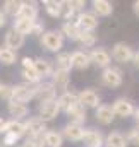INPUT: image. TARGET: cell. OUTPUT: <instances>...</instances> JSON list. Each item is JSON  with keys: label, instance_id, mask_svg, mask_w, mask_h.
I'll use <instances>...</instances> for the list:
<instances>
[{"label": "cell", "instance_id": "obj_1", "mask_svg": "<svg viewBox=\"0 0 139 147\" xmlns=\"http://www.w3.org/2000/svg\"><path fill=\"white\" fill-rule=\"evenodd\" d=\"M40 45L41 48H45L46 51L52 53H60V50L64 48V34L60 33V29H50L45 31L43 36L40 38Z\"/></svg>", "mask_w": 139, "mask_h": 147}, {"label": "cell", "instance_id": "obj_2", "mask_svg": "<svg viewBox=\"0 0 139 147\" xmlns=\"http://www.w3.org/2000/svg\"><path fill=\"white\" fill-rule=\"evenodd\" d=\"M35 99V86L28 82H19L12 86V101L28 105L29 101Z\"/></svg>", "mask_w": 139, "mask_h": 147}, {"label": "cell", "instance_id": "obj_3", "mask_svg": "<svg viewBox=\"0 0 139 147\" xmlns=\"http://www.w3.org/2000/svg\"><path fill=\"white\" fill-rule=\"evenodd\" d=\"M134 53L136 51L127 43H122V41L115 43L113 48H112V58L117 63H129V62H132L134 60Z\"/></svg>", "mask_w": 139, "mask_h": 147}, {"label": "cell", "instance_id": "obj_4", "mask_svg": "<svg viewBox=\"0 0 139 147\" xmlns=\"http://www.w3.org/2000/svg\"><path fill=\"white\" fill-rule=\"evenodd\" d=\"M21 75H22L24 82H28V84L36 86V84L41 82V79H40V75H38V72H36V69H35V58L24 57L21 60Z\"/></svg>", "mask_w": 139, "mask_h": 147}, {"label": "cell", "instance_id": "obj_5", "mask_svg": "<svg viewBox=\"0 0 139 147\" xmlns=\"http://www.w3.org/2000/svg\"><path fill=\"white\" fill-rule=\"evenodd\" d=\"M100 80H102V84H103L105 87H108V89H117V87L122 86L124 77H122V72H120L119 69H115V67H108V69L102 70Z\"/></svg>", "mask_w": 139, "mask_h": 147}, {"label": "cell", "instance_id": "obj_6", "mask_svg": "<svg viewBox=\"0 0 139 147\" xmlns=\"http://www.w3.org/2000/svg\"><path fill=\"white\" fill-rule=\"evenodd\" d=\"M24 125H26V137H40L48 132L46 121L41 120L40 116H28Z\"/></svg>", "mask_w": 139, "mask_h": 147}, {"label": "cell", "instance_id": "obj_7", "mask_svg": "<svg viewBox=\"0 0 139 147\" xmlns=\"http://www.w3.org/2000/svg\"><path fill=\"white\" fill-rule=\"evenodd\" d=\"M35 99L40 101V103L53 101V99H57V89L52 86V82L41 80L40 84L35 86Z\"/></svg>", "mask_w": 139, "mask_h": 147}, {"label": "cell", "instance_id": "obj_8", "mask_svg": "<svg viewBox=\"0 0 139 147\" xmlns=\"http://www.w3.org/2000/svg\"><path fill=\"white\" fill-rule=\"evenodd\" d=\"M77 98H79V105L84 106L86 110L88 108H98L102 105V96L95 91V89H82L77 92Z\"/></svg>", "mask_w": 139, "mask_h": 147}, {"label": "cell", "instance_id": "obj_9", "mask_svg": "<svg viewBox=\"0 0 139 147\" xmlns=\"http://www.w3.org/2000/svg\"><path fill=\"white\" fill-rule=\"evenodd\" d=\"M112 106H113V111H115V115H117L119 118H131V116H134V113H136L134 103H132L131 99H127V98H117V99L112 103Z\"/></svg>", "mask_w": 139, "mask_h": 147}, {"label": "cell", "instance_id": "obj_10", "mask_svg": "<svg viewBox=\"0 0 139 147\" xmlns=\"http://www.w3.org/2000/svg\"><path fill=\"white\" fill-rule=\"evenodd\" d=\"M89 57H91V63H95L96 67H100V69H108V67H112L110 63H112V53L106 50V48H102V46H98V48H93L91 51H89Z\"/></svg>", "mask_w": 139, "mask_h": 147}, {"label": "cell", "instance_id": "obj_11", "mask_svg": "<svg viewBox=\"0 0 139 147\" xmlns=\"http://www.w3.org/2000/svg\"><path fill=\"white\" fill-rule=\"evenodd\" d=\"M59 113H60V108H59L57 99L46 101V103H40V105H38V116H40L41 120H45L46 123L52 121V120H55V118L59 116Z\"/></svg>", "mask_w": 139, "mask_h": 147}, {"label": "cell", "instance_id": "obj_12", "mask_svg": "<svg viewBox=\"0 0 139 147\" xmlns=\"http://www.w3.org/2000/svg\"><path fill=\"white\" fill-rule=\"evenodd\" d=\"M77 24H79V28H81L82 31L95 33V29L100 26V19H98V16H96L93 10H84V12H81Z\"/></svg>", "mask_w": 139, "mask_h": 147}, {"label": "cell", "instance_id": "obj_13", "mask_svg": "<svg viewBox=\"0 0 139 147\" xmlns=\"http://www.w3.org/2000/svg\"><path fill=\"white\" fill-rule=\"evenodd\" d=\"M62 135L65 140H70V142H82L84 139V132L86 128L81 127V125H76V123H67L62 127Z\"/></svg>", "mask_w": 139, "mask_h": 147}, {"label": "cell", "instance_id": "obj_14", "mask_svg": "<svg viewBox=\"0 0 139 147\" xmlns=\"http://www.w3.org/2000/svg\"><path fill=\"white\" fill-rule=\"evenodd\" d=\"M115 118H117V115H115V111H113V106H112V105L102 103V105L96 108L95 120H96L100 125H110V123H113Z\"/></svg>", "mask_w": 139, "mask_h": 147}, {"label": "cell", "instance_id": "obj_15", "mask_svg": "<svg viewBox=\"0 0 139 147\" xmlns=\"http://www.w3.org/2000/svg\"><path fill=\"white\" fill-rule=\"evenodd\" d=\"M57 103H59V108H60V111L69 113L72 108H76V106L79 105L77 92H74V91H65V92H62V94L57 98Z\"/></svg>", "mask_w": 139, "mask_h": 147}, {"label": "cell", "instance_id": "obj_16", "mask_svg": "<svg viewBox=\"0 0 139 147\" xmlns=\"http://www.w3.org/2000/svg\"><path fill=\"white\" fill-rule=\"evenodd\" d=\"M24 43H26V36L19 34V33L14 31V29H9V31L5 33V36H3V45H5V48H9V50H12V51L21 50V48L24 46Z\"/></svg>", "mask_w": 139, "mask_h": 147}, {"label": "cell", "instance_id": "obj_17", "mask_svg": "<svg viewBox=\"0 0 139 147\" xmlns=\"http://www.w3.org/2000/svg\"><path fill=\"white\" fill-rule=\"evenodd\" d=\"M70 57H72V69L86 70L91 65V57H89V51L86 50H76L70 53Z\"/></svg>", "mask_w": 139, "mask_h": 147}, {"label": "cell", "instance_id": "obj_18", "mask_svg": "<svg viewBox=\"0 0 139 147\" xmlns=\"http://www.w3.org/2000/svg\"><path fill=\"white\" fill-rule=\"evenodd\" d=\"M52 86L62 92L69 91V84H70V72H64V70H55L53 75H52Z\"/></svg>", "mask_w": 139, "mask_h": 147}, {"label": "cell", "instance_id": "obj_19", "mask_svg": "<svg viewBox=\"0 0 139 147\" xmlns=\"http://www.w3.org/2000/svg\"><path fill=\"white\" fill-rule=\"evenodd\" d=\"M35 69H36V72H38V75H40L41 80H43L45 77H52L53 72H55V65H53V62L48 60V58H43V57L35 58Z\"/></svg>", "mask_w": 139, "mask_h": 147}, {"label": "cell", "instance_id": "obj_20", "mask_svg": "<svg viewBox=\"0 0 139 147\" xmlns=\"http://www.w3.org/2000/svg\"><path fill=\"white\" fill-rule=\"evenodd\" d=\"M86 147H103L105 146V137L103 134L96 128H86L84 139H82Z\"/></svg>", "mask_w": 139, "mask_h": 147}, {"label": "cell", "instance_id": "obj_21", "mask_svg": "<svg viewBox=\"0 0 139 147\" xmlns=\"http://www.w3.org/2000/svg\"><path fill=\"white\" fill-rule=\"evenodd\" d=\"M7 111H9V115L12 116V120H21V121H22V118H26V116L29 115V108H28V105L17 103V101H10V103H7Z\"/></svg>", "mask_w": 139, "mask_h": 147}, {"label": "cell", "instance_id": "obj_22", "mask_svg": "<svg viewBox=\"0 0 139 147\" xmlns=\"http://www.w3.org/2000/svg\"><path fill=\"white\" fill-rule=\"evenodd\" d=\"M60 33L64 34V38H67V39H70V41H79L82 29L79 28L77 22H69V21H67V22H62Z\"/></svg>", "mask_w": 139, "mask_h": 147}, {"label": "cell", "instance_id": "obj_23", "mask_svg": "<svg viewBox=\"0 0 139 147\" xmlns=\"http://www.w3.org/2000/svg\"><path fill=\"white\" fill-rule=\"evenodd\" d=\"M36 21H29V19H24V17H16L14 22H12V29L17 31L19 34L22 36H31V31H33V26H35Z\"/></svg>", "mask_w": 139, "mask_h": 147}, {"label": "cell", "instance_id": "obj_24", "mask_svg": "<svg viewBox=\"0 0 139 147\" xmlns=\"http://www.w3.org/2000/svg\"><path fill=\"white\" fill-rule=\"evenodd\" d=\"M127 146H129V142H127L125 135L119 130H113L105 137V147H127Z\"/></svg>", "mask_w": 139, "mask_h": 147}, {"label": "cell", "instance_id": "obj_25", "mask_svg": "<svg viewBox=\"0 0 139 147\" xmlns=\"http://www.w3.org/2000/svg\"><path fill=\"white\" fill-rule=\"evenodd\" d=\"M91 7H93V12L98 17H108V16L113 14V5L108 0H93Z\"/></svg>", "mask_w": 139, "mask_h": 147}, {"label": "cell", "instance_id": "obj_26", "mask_svg": "<svg viewBox=\"0 0 139 147\" xmlns=\"http://www.w3.org/2000/svg\"><path fill=\"white\" fill-rule=\"evenodd\" d=\"M67 115V118H69V123H76V125H81L82 127V123H86V120H88V111L84 106H81V105H77L76 108H72L69 113H65Z\"/></svg>", "mask_w": 139, "mask_h": 147}, {"label": "cell", "instance_id": "obj_27", "mask_svg": "<svg viewBox=\"0 0 139 147\" xmlns=\"http://www.w3.org/2000/svg\"><path fill=\"white\" fill-rule=\"evenodd\" d=\"M53 65H55V70L70 72V69H72V57H70V53H67V51L57 53V57L53 60Z\"/></svg>", "mask_w": 139, "mask_h": 147}, {"label": "cell", "instance_id": "obj_28", "mask_svg": "<svg viewBox=\"0 0 139 147\" xmlns=\"http://www.w3.org/2000/svg\"><path fill=\"white\" fill-rule=\"evenodd\" d=\"M5 134H12V135H17L19 139L26 137V125H24V121H21V120H7Z\"/></svg>", "mask_w": 139, "mask_h": 147}, {"label": "cell", "instance_id": "obj_29", "mask_svg": "<svg viewBox=\"0 0 139 147\" xmlns=\"http://www.w3.org/2000/svg\"><path fill=\"white\" fill-rule=\"evenodd\" d=\"M38 12H40V9H38L36 2H22L19 17L29 19V21H38Z\"/></svg>", "mask_w": 139, "mask_h": 147}, {"label": "cell", "instance_id": "obj_30", "mask_svg": "<svg viewBox=\"0 0 139 147\" xmlns=\"http://www.w3.org/2000/svg\"><path fill=\"white\" fill-rule=\"evenodd\" d=\"M64 135L59 130H48L45 134V147H62L64 146Z\"/></svg>", "mask_w": 139, "mask_h": 147}, {"label": "cell", "instance_id": "obj_31", "mask_svg": "<svg viewBox=\"0 0 139 147\" xmlns=\"http://www.w3.org/2000/svg\"><path fill=\"white\" fill-rule=\"evenodd\" d=\"M21 7H22V2L21 0H5L3 2V12L7 14V16H12L14 19L16 17H19V14H21Z\"/></svg>", "mask_w": 139, "mask_h": 147}, {"label": "cell", "instance_id": "obj_32", "mask_svg": "<svg viewBox=\"0 0 139 147\" xmlns=\"http://www.w3.org/2000/svg\"><path fill=\"white\" fill-rule=\"evenodd\" d=\"M43 9L50 17L60 19V0H43Z\"/></svg>", "mask_w": 139, "mask_h": 147}, {"label": "cell", "instance_id": "obj_33", "mask_svg": "<svg viewBox=\"0 0 139 147\" xmlns=\"http://www.w3.org/2000/svg\"><path fill=\"white\" fill-rule=\"evenodd\" d=\"M17 62V51H12L9 48H0V63L2 65H14Z\"/></svg>", "mask_w": 139, "mask_h": 147}, {"label": "cell", "instance_id": "obj_34", "mask_svg": "<svg viewBox=\"0 0 139 147\" xmlns=\"http://www.w3.org/2000/svg\"><path fill=\"white\" fill-rule=\"evenodd\" d=\"M77 43H81L82 48H93L96 45V34L95 33H89V31H82Z\"/></svg>", "mask_w": 139, "mask_h": 147}, {"label": "cell", "instance_id": "obj_35", "mask_svg": "<svg viewBox=\"0 0 139 147\" xmlns=\"http://www.w3.org/2000/svg\"><path fill=\"white\" fill-rule=\"evenodd\" d=\"M125 139H127L129 146L139 147V127H132V128H129L127 134H125Z\"/></svg>", "mask_w": 139, "mask_h": 147}, {"label": "cell", "instance_id": "obj_36", "mask_svg": "<svg viewBox=\"0 0 139 147\" xmlns=\"http://www.w3.org/2000/svg\"><path fill=\"white\" fill-rule=\"evenodd\" d=\"M22 147H45V135H40V137H26Z\"/></svg>", "mask_w": 139, "mask_h": 147}, {"label": "cell", "instance_id": "obj_37", "mask_svg": "<svg viewBox=\"0 0 139 147\" xmlns=\"http://www.w3.org/2000/svg\"><path fill=\"white\" fill-rule=\"evenodd\" d=\"M0 99L5 101V103H10L12 101V86L3 84V87L0 89Z\"/></svg>", "mask_w": 139, "mask_h": 147}, {"label": "cell", "instance_id": "obj_38", "mask_svg": "<svg viewBox=\"0 0 139 147\" xmlns=\"http://www.w3.org/2000/svg\"><path fill=\"white\" fill-rule=\"evenodd\" d=\"M21 139L17 137V135H12V134H3V137H2V144L5 147H16V144L19 142Z\"/></svg>", "mask_w": 139, "mask_h": 147}, {"label": "cell", "instance_id": "obj_39", "mask_svg": "<svg viewBox=\"0 0 139 147\" xmlns=\"http://www.w3.org/2000/svg\"><path fill=\"white\" fill-rule=\"evenodd\" d=\"M70 7L76 10V12H84V7H86V0H69Z\"/></svg>", "mask_w": 139, "mask_h": 147}, {"label": "cell", "instance_id": "obj_40", "mask_svg": "<svg viewBox=\"0 0 139 147\" xmlns=\"http://www.w3.org/2000/svg\"><path fill=\"white\" fill-rule=\"evenodd\" d=\"M43 33H45V26H43V22L41 21H36L35 26H33V31H31V36H43Z\"/></svg>", "mask_w": 139, "mask_h": 147}, {"label": "cell", "instance_id": "obj_41", "mask_svg": "<svg viewBox=\"0 0 139 147\" xmlns=\"http://www.w3.org/2000/svg\"><path fill=\"white\" fill-rule=\"evenodd\" d=\"M7 24V14L3 12V9H0V28H3Z\"/></svg>", "mask_w": 139, "mask_h": 147}, {"label": "cell", "instance_id": "obj_42", "mask_svg": "<svg viewBox=\"0 0 139 147\" xmlns=\"http://www.w3.org/2000/svg\"><path fill=\"white\" fill-rule=\"evenodd\" d=\"M5 127H7V120L0 116V134H2V135L5 134Z\"/></svg>", "mask_w": 139, "mask_h": 147}, {"label": "cell", "instance_id": "obj_43", "mask_svg": "<svg viewBox=\"0 0 139 147\" xmlns=\"http://www.w3.org/2000/svg\"><path fill=\"white\" fill-rule=\"evenodd\" d=\"M132 10H134V14L139 17V0H136V2L132 3Z\"/></svg>", "mask_w": 139, "mask_h": 147}, {"label": "cell", "instance_id": "obj_44", "mask_svg": "<svg viewBox=\"0 0 139 147\" xmlns=\"http://www.w3.org/2000/svg\"><path fill=\"white\" fill-rule=\"evenodd\" d=\"M132 62H134V65H136V67L139 69V50L136 51V53H134V60H132Z\"/></svg>", "mask_w": 139, "mask_h": 147}, {"label": "cell", "instance_id": "obj_45", "mask_svg": "<svg viewBox=\"0 0 139 147\" xmlns=\"http://www.w3.org/2000/svg\"><path fill=\"white\" fill-rule=\"evenodd\" d=\"M134 121H136V127H139V108H136V113H134Z\"/></svg>", "mask_w": 139, "mask_h": 147}, {"label": "cell", "instance_id": "obj_46", "mask_svg": "<svg viewBox=\"0 0 139 147\" xmlns=\"http://www.w3.org/2000/svg\"><path fill=\"white\" fill-rule=\"evenodd\" d=\"M2 87H3V82H0V89H2Z\"/></svg>", "mask_w": 139, "mask_h": 147}, {"label": "cell", "instance_id": "obj_47", "mask_svg": "<svg viewBox=\"0 0 139 147\" xmlns=\"http://www.w3.org/2000/svg\"><path fill=\"white\" fill-rule=\"evenodd\" d=\"M0 147H5V146H3V144H2V140H0Z\"/></svg>", "mask_w": 139, "mask_h": 147}]
</instances>
